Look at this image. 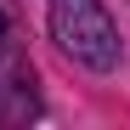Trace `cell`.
<instances>
[{
	"instance_id": "2",
	"label": "cell",
	"mask_w": 130,
	"mask_h": 130,
	"mask_svg": "<svg viewBox=\"0 0 130 130\" xmlns=\"http://www.w3.org/2000/svg\"><path fill=\"white\" fill-rule=\"evenodd\" d=\"M34 91H28V79H11V85H0V124H23L34 119Z\"/></svg>"
},
{
	"instance_id": "1",
	"label": "cell",
	"mask_w": 130,
	"mask_h": 130,
	"mask_svg": "<svg viewBox=\"0 0 130 130\" xmlns=\"http://www.w3.org/2000/svg\"><path fill=\"white\" fill-rule=\"evenodd\" d=\"M51 40L85 68H113L119 62V28L102 0H51Z\"/></svg>"
},
{
	"instance_id": "3",
	"label": "cell",
	"mask_w": 130,
	"mask_h": 130,
	"mask_svg": "<svg viewBox=\"0 0 130 130\" xmlns=\"http://www.w3.org/2000/svg\"><path fill=\"white\" fill-rule=\"evenodd\" d=\"M11 45H17V28H11V11L0 6V62L11 57Z\"/></svg>"
}]
</instances>
